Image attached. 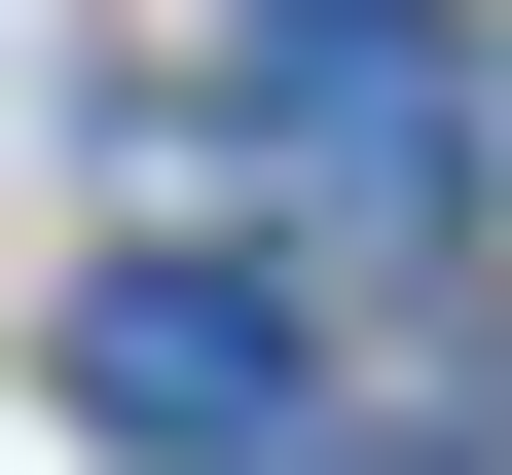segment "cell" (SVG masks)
I'll use <instances>...</instances> for the list:
<instances>
[{"instance_id":"obj_1","label":"cell","mask_w":512,"mask_h":475,"mask_svg":"<svg viewBox=\"0 0 512 475\" xmlns=\"http://www.w3.org/2000/svg\"><path fill=\"white\" fill-rule=\"evenodd\" d=\"M74 439H110V475H330L293 256H110V293H74Z\"/></svg>"},{"instance_id":"obj_2","label":"cell","mask_w":512,"mask_h":475,"mask_svg":"<svg viewBox=\"0 0 512 475\" xmlns=\"http://www.w3.org/2000/svg\"><path fill=\"white\" fill-rule=\"evenodd\" d=\"M220 110L293 147V220L403 256L439 183H476V110H512V74H439V0H220Z\"/></svg>"}]
</instances>
